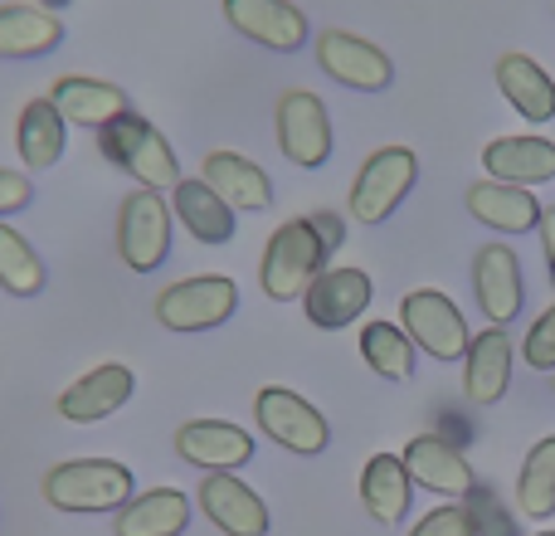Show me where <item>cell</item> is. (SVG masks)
Here are the masks:
<instances>
[{"mask_svg": "<svg viewBox=\"0 0 555 536\" xmlns=\"http://www.w3.org/2000/svg\"><path fill=\"white\" fill-rule=\"evenodd\" d=\"M414 181H420V156L410 146H380V152H371L351 181V220H361V225L390 220L404 195L414 191Z\"/></svg>", "mask_w": 555, "mask_h": 536, "instance_id": "5b68a950", "label": "cell"}, {"mask_svg": "<svg viewBox=\"0 0 555 536\" xmlns=\"http://www.w3.org/2000/svg\"><path fill=\"white\" fill-rule=\"evenodd\" d=\"M234 307H240L234 278L201 273V278H181V283L156 293V322L166 332H210V327L230 322Z\"/></svg>", "mask_w": 555, "mask_h": 536, "instance_id": "8992f818", "label": "cell"}, {"mask_svg": "<svg viewBox=\"0 0 555 536\" xmlns=\"http://www.w3.org/2000/svg\"><path fill=\"white\" fill-rule=\"evenodd\" d=\"M551 391H555V375H551Z\"/></svg>", "mask_w": 555, "mask_h": 536, "instance_id": "ab89813d", "label": "cell"}, {"mask_svg": "<svg viewBox=\"0 0 555 536\" xmlns=\"http://www.w3.org/2000/svg\"><path fill=\"white\" fill-rule=\"evenodd\" d=\"M191 522V498L181 488H152L132 493L122 512H117L113 532L117 536H181Z\"/></svg>", "mask_w": 555, "mask_h": 536, "instance_id": "4316f807", "label": "cell"}, {"mask_svg": "<svg viewBox=\"0 0 555 536\" xmlns=\"http://www.w3.org/2000/svg\"><path fill=\"white\" fill-rule=\"evenodd\" d=\"M98 152L113 166H122L142 191H176V181H181V162H176L171 142L162 137V127H152L137 113L107 123L98 132Z\"/></svg>", "mask_w": 555, "mask_h": 536, "instance_id": "7a4b0ae2", "label": "cell"}, {"mask_svg": "<svg viewBox=\"0 0 555 536\" xmlns=\"http://www.w3.org/2000/svg\"><path fill=\"white\" fill-rule=\"evenodd\" d=\"M0 288L15 297H35L44 288V264H39L35 244L5 220H0Z\"/></svg>", "mask_w": 555, "mask_h": 536, "instance_id": "4dcf8cb0", "label": "cell"}, {"mask_svg": "<svg viewBox=\"0 0 555 536\" xmlns=\"http://www.w3.org/2000/svg\"><path fill=\"white\" fill-rule=\"evenodd\" d=\"M35 5H44L49 15H54V10H64V5H74V0H35Z\"/></svg>", "mask_w": 555, "mask_h": 536, "instance_id": "74e56055", "label": "cell"}, {"mask_svg": "<svg viewBox=\"0 0 555 536\" xmlns=\"http://www.w3.org/2000/svg\"><path fill=\"white\" fill-rule=\"evenodd\" d=\"M371 297H375V283L365 268H322L312 278V288L302 293V307L312 327L336 332V327H351L371 307Z\"/></svg>", "mask_w": 555, "mask_h": 536, "instance_id": "4fadbf2b", "label": "cell"}, {"mask_svg": "<svg viewBox=\"0 0 555 536\" xmlns=\"http://www.w3.org/2000/svg\"><path fill=\"white\" fill-rule=\"evenodd\" d=\"M512 361H517V346L507 327H482L463 356V395L473 405H498L512 385Z\"/></svg>", "mask_w": 555, "mask_h": 536, "instance_id": "ac0fdd59", "label": "cell"}, {"mask_svg": "<svg viewBox=\"0 0 555 536\" xmlns=\"http://www.w3.org/2000/svg\"><path fill=\"white\" fill-rule=\"evenodd\" d=\"M64 39L59 15L44 5H0V59H35Z\"/></svg>", "mask_w": 555, "mask_h": 536, "instance_id": "83f0119b", "label": "cell"}, {"mask_svg": "<svg viewBox=\"0 0 555 536\" xmlns=\"http://www.w3.org/2000/svg\"><path fill=\"white\" fill-rule=\"evenodd\" d=\"M517 508H521V518H531V522L555 518V434L551 439H541L537 449L521 459Z\"/></svg>", "mask_w": 555, "mask_h": 536, "instance_id": "f546056e", "label": "cell"}, {"mask_svg": "<svg viewBox=\"0 0 555 536\" xmlns=\"http://www.w3.org/2000/svg\"><path fill=\"white\" fill-rule=\"evenodd\" d=\"M404 469H410L414 488L424 493H439L443 502H463L473 488H478V473H473V463L463 459L459 444H449L443 434H414L410 444H404Z\"/></svg>", "mask_w": 555, "mask_h": 536, "instance_id": "30bf717a", "label": "cell"}, {"mask_svg": "<svg viewBox=\"0 0 555 536\" xmlns=\"http://www.w3.org/2000/svg\"><path fill=\"white\" fill-rule=\"evenodd\" d=\"M410 536H473V522H468V512H463V502H439L434 512H424V518L414 522Z\"/></svg>", "mask_w": 555, "mask_h": 536, "instance_id": "836d02e7", "label": "cell"}, {"mask_svg": "<svg viewBox=\"0 0 555 536\" xmlns=\"http://www.w3.org/2000/svg\"><path fill=\"white\" fill-rule=\"evenodd\" d=\"M317 64H322L326 78H336L346 88H361V93H380L395 78L390 54L361 35H346V29H322L317 35Z\"/></svg>", "mask_w": 555, "mask_h": 536, "instance_id": "8fae6325", "label": "cell"}, {"mask_svg": "<svg viewBox=\"0 0 555 536\" xmlns=\"http://www.w3.org/2000/svg\"><path fill=\"white\" fill-rule=\"evenodd\" d=\"M29 195H35V186H29L25 171H5L0 166V215H15L29 205Z\"/></svg>", "mask_w": 555, "mask_h": 536, "instance_id": "e575fe53", "label": "cell"}, {"mask_svg": "<svg viewBox=\"0 0 555 536\" xmlns=\"http://www.w3.org/2000/svg\"><path fill=\"white\" fill-rule=\"evenodd\" d=\"M498 88L527 123H551L555 117V78L531 54H502L498 59Z\"/></svg>", "mask_w": 555, "mask_h": 536, "instance_id": "484cf974", "label": "cell"}, {"mask_svg": "<svg viewBox=\"0 0 555 536\" xmlns=\"http://www.w3.org/2000/svg\"><path fill=\"white\" fill-rule=\"evenodd\" d=\"M326 259H332V254H326V244L317 240L312 220L297 215V220L278 225L269 234L263 259H259V283L273 303H293V297H302L307 288H312V278L326 268Z\"/></svg>", "mask_w": 555, "mask_h": 536, "instance_id": "3957f363", "label": "cell"}, {"mask_svg": "<svg viewBox=\"0 0 555 536\" xmlns=\"http://www.w3.org/2000/svg\"><path fill=\"white\" fill-rule=\"evenodd\" d=\"M224 20L244 39L278 49V54H293L307 44V15L293 0H224Z\"/></svg>", "mask_w": 555, "mask_h": 536, "instance_id": "e0dca14e", "label": "cell"}, {"mask_svg": "<svg viewBox=\"0 0 555 536\" xmlns=\"http://www.w3.org/2000/svg\"><path fill=\"white\" fill-rule=\"evenodd\" d=\"M205 181L220 191V201L230 205L234 215L240 210H269L273 205V181L263 166H254L249 156L240 152H210L205 156Z\"/></svg>", "mask_w": 555, "mask_h": 536, "instance_id": "603a6c76", "label": "cell"}, {"mask_svg": "<svg viewBox=\"0 0 555 536\" xmlns=\"http://www.w3.org/2000/svg\"><path fill=\"white\" fill-rule=\"evenodd\" d=\"M463 512H468L473 522V536H521L517 532V518H512L507 508H502V498L492 488H473L468 498H463Z\"/></svg>", "mask_w": 555, "mask_h": 536, "instance_id": "1f68e13d", "label": "cell"}, {"mask_svg": "<svg viewBox=\"0 0 555 536\" xmlns=\"http://www.w3.org/2000/svg\"><path fill=\"white\" fill-rule=\"evenodd\" d=\"M492 181L502 186H546L555 181V142L551 137H498L482 152Z\"/></svg>", "mask_w": 555, "mask_h": 536, "instance_id": "ffe728a7", "label": "cell"}, {"mask_svg": "<svg viewBox=\"0 0 555 536\" xmlns=\"http://www.w3.org/2000/svg\"><path fill=\"white\" fill-rule=\"evenodd\" d=\"M307 220H312V230H317V240L326 244V254H336L346 244V220L336 210H312L307 215Z\"/></svg>", "mask_w": 555, "mask_h": 536, "instance_id": "d590c367", "label": "cell"}, {"mask_svg": "<svg viewBox=\"0 0 555 536\" xmlns=\"http://www.w3.org/2000/svg\"><path fill=\"white\" fill-rule=\"evenodd\" d=\"M537 234H541V254H546V264H551V273H555V205H546V210H541Z\"/></svg>", "mask_w": 555, "mask_h": 536, "instance_id": "8d00e7d4", "label": "cell"}, {"mask_svg": "<svg viewBox=\"0 0 555 536\" xmlns=\"http://www.w3.org/2000/svg\"><path fill=\"white\" fill-rule=\"evenodd\" d=\"M132 400V366L103 361L93 371H83L64 395H59V420L68 424H98L107 414H117Z\"/></svg>", "mask_w": 555, "mask_h": 536, "instance_id": "9a60e30c", "label": "cell"}, {"mask_svg": "<svg viewBox=\"0 0 555 536\" xmlns=\"http://www.w3.org/2000/svg\"><path fill=\"white\" fill-rule=\"evenodd\" d=\"M171 215L191 230V240L201 244H230L234 230H240V220H234V210L220 201V191H215L205 176H181L171 191Z\"/></svg>", "mask_w": 555, "mask_h": 536, "instance_id": "44dd1931", "label": "cell"}, {"mask_svg": "<svg viewBox=\"0 0 555 536\" xmlns=\"http://www.w3.org/2000/svg\"><path fill=\"white\" fill-rule=\"evenodd\" d=\"M49 508L59 512H122L132 502L137 483H132V469L127 463H113V459H68V463H54L39 483Z\"/></svg>", "mask_w": 555, "mask_h": 536, "instance_id": "6da1fadb", "label": "cell"}, {"mask_svg": "<svg viewBox=\"0 0 555 536\" xmlns=\"http://www.w3.org/2000/svg\"><path fill=\"white\" fill-rule=\"evenodd\" d=\"M521 361L531 371H555V303L531 322V332L521 336Z\"/></svg>", "mask_w": 555, "mask_h": 536, "instance_id": "d6a6232c", "label": "cell"}, {"mask_svg": "<svg viewBox=\"0 0 555 536\" xmlns=\"http://www.w3.org/2000/svg\"><path fill=\"white\" fill-rule=\"evenodd\" d=\"M273 127H278V146L293 166H322L332 156V117H326V103L307 88H293V93L278 98L273 107Z\"/></svg>", "mask_w": 555, "mask_h": 536, "instance_id": "9c48e42d", "label": "cell"}, {"mask_svg": "<svg viewBox=\"0 0 555 536\" xmlns=\"http://www.w3.org/2000/svg\"><path fill=\"white\" fill-rule=\"evenodd\" d=\"M400 327L410 332L414 352L434 356V361H463L468 356V322H463L459 303L439 288H414L400 297Z\"/></svg>", "mask_w": 555, "mask_h": 536, "instance_id": "277c9868", "label": "cell"}, {"mask_svg": "<svg viewBox=\"0 0 555 536\" xmlns=\"http://www.w3.org/2000/svg\"><path fill=\"white\" fill-rule=\"evenodd\" d=\"M546 205L527 191V186H502V181H478L468 191V215L498 234H531L541 225Z\"/></svg>", "mask_w": 555, "mask_h": 536, "instance_id": "7402d4cb", "label": "cell"}, {"mask_svg": "<svg viewBox=\"0 0 555 536\" xmlns=\"http://www.w3.org/2000/svg\"><path fill=\"white\" fill-rule=\"evenodd\" d=\"M551 288H555V273H551Z\"/></svg>", "mask_w": 555, "mask_h": 536, "instance_id": "60d3db41", "label": "cell"}, {"mask_svg": "<svg viewBox=\"0 0 555 536\" xmlns=\"http://www.w3.org/2000/svg\"><path fill=\"white\" fill-rule=\"evenodd\" d=\"M176 459L205 473H240L254 459V434L230 420H191L176 430Z\"/></svg>", "mask_w": 555, "mask_h": 536, "instance_id": "5bb4252c", "label": "cell"}, {"mask_svg": "<svg viewBox=\"0 0 555 536\" xmlns=\"http://www.w3.org/2000/svg\"><path fill=\"white\" fill-rule=\"evenodd\" d=\"M201 512L224 536H269V502L234 473H205Z\"/></svg>", "mask_w": 555, "mask_h": 536, "instance_id": "2e32d148", "label": "cell"}, {"mask_svg": "<svg viewBox=\"0 0 555 536\" xmlns=\"http://www.w3.org/2000/svg\"><path fill=\"white\" fill-rule=\"evenodd\" d=\"M361 356L385 381H410L414 375V342L400 322H365L361 327Z\"/></svg>", "mask_w": 555, "mask_h": 536, "instance_id": "f1b7e54d", "label": "cell"}, {"mask_svg": "<svg viewBox=\"0 0 555 536\" xmlns=\"http://www.w3.org/2000/svg\"><path fill=\"white\" fill-rule=\"evenodd\" d=\"M361 502L380 527H400L410 502H414V478H410L400 454H375V459L365 463L361 469Z\"/></svg>", "mask_w": 555, "mask_h": 536, "instance_id": "cb8c5ba5", "label": "cell"}, {"mask_svg": "<svg viewBox=\"0 0 555 536\" xmlns=\"http://www.w3.org/2000/svg\"><path fill=\"white\" fill-rule=\"evenodd\" d=\"M254 420H259V430L273 444H283L287 454H302V459L326 454V444H332L326 414L312 400H302L297 391H287V385H263L254 395Z\"/></svg>", "mask_w": 555, "mask_h": 536, "instance_id": "ba28073f", "label": "cell"}, {"mask_svg": "<svg viewBox=\"0 0 555 536\" xmlns=\"http://www.w3.org/2000/svg\"><path fill=\"white\" fill-rule=\"evenodd\" d=\"M473 297H478L488 327H507L527 303V278H521V259L507 244H482L473 254Z\"/></svg>", "mask_w": 555, "mask_h": 536, "instance_id": "7c38bea8", "label": "cell"}, {"mask_svg": "<svg viewBox=\"0 0 555 536\" xmlns=\"http://www.w3.org/2000/svg\"><path fill=\"white\" fill-rule=\"evenodd\" d=\"M171 201L162 191H142L137 186L132 195L117 210V254L132 273H152V268L166 264L171 254Z\"/></svg>", "mask_w": 555, "mask_h": 536, "instance_id": "52a82bcc", "label": "cell"}, {"mask_svg": "<svg viewBox=\"0 0 555 536\" xmlns=\"http://www.w3.org/2000/svg\"><path fill=\"white\" fill-rule=\"evenodd\" d=\"M537 536H555V532H537Z\"/></svg>", "mask_w": 555, "mask_h": 536, "instance_id": "f35d334b", "label": "cell"}, {"mask_svg": "<svg viewBox=\"0 0 555 536\" xmlns=\"http://www.w3.org/2000/svg\"><path fill=\"white\" fill-rule=\"evenodd\" d=\"M49 98H54V107L64 113V123L93 127V132H103L107 123H117V117L132 113V103H127L122 88L103 84V78H83V74H64L54 88H49Z\"/></svg>", "mask_w": 555, "mask_h": 536, "instance_id": "d6986e66", "label": "cell"}, {"mask_svg": "<svg viewBox=\"0 0 555 536\" xmlns=\"http://www.w3.org/2000/svg\"><path fill=\"white\" fill-rule=\"evenodd\" d=\"M64 142H68V123L54 107V98H29L15 123V152L25 162V171H49L64 156Z\"/></svg>", "mask_w": 555, "mask_h": 536, "instance_id": "d4e9b609", "label": "cell"}]
</instances>
